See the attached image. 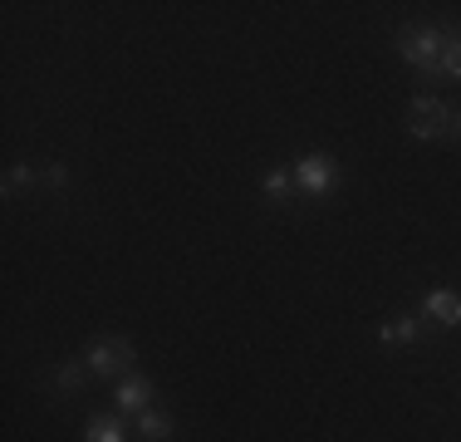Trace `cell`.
Returning a JSON list of instances; mask_svg holds the SVG:
<instances>
[{
    "label": "cell",
    "mask_w": 461,
    "mask_h": 442,
    "mask_svg": "<svg viewBox=\"0 0 461 442\" xmlns=\"http://www.w3.org/2000/svg\"><path fill=\"white\" fill-rule=\"evenodd\" d=\"M442 50H447L442 30H402V35H398V54L412 64V69H422L427 79L442 74Z\"/></svg>",
    "instance_id": "obj_1"
},
{
    "label": "cell",
    "mask_w": 461,
    "mask_h": 442,
    "mask_svg": "<svg viewBox=\"0 0 461 442\" xmlns=\"http://www.w3.org/2000/svg\"><path fill=\"white\" fill-rule=\"evenodd\" d=\"M84 364H89V373H98V379H108V373H128L138 364V349L133 339L113 335V339H94L89 354H84Z\"/></svg>",
    "instance_id": "obj_2"
},
{
    "label": "cell",
    "mask_w": 461,
    "mask_h": 442,
    "mask_svg": "<svg viewBox=\"0 0 461 442\" xmlns=\"http://www.w3.org/2000/svg\"><path fill=\"white\" fill-rule=\"evenodd\" d=\"M447 128H452V108H447L442 98H412V108H408V133H412L417 143L442 138Z\"/></svg>",
    "instance_id": "obj_3"
},
{
    "label": "cell",
    "mask_w": 461,
    "mask_h": 442,
    "mask_svg": "<svg viewBox=\"0 0 461 442\" xmlns=\"http://www.w3.org/2000/svg\"><path fill=\"white\" fill-rule=\"evenodd\" d=\"M334 158L329 152H304L300 162H294V187L300 192H310V197H324L329 187H334Z\"/></svg>",
    "instance_id": "obj_4"
},
{
    "label": "cell",
    "mask_w": 461,
    "mask_h": 442,
    "mask_svg": "<svg viewBox=\"0 0 461 442\" xmlns=\"http://www.w3.org/2000/svg\"><path fill=\"white\" fill-rule=\"evenodd\" d=\"M427 315H432L437 325H447V329L461 325V295L456 290H432L427 295Z\"/></svg>",
    "instance_id": "obj_5"
},
{
    "label": "cell",
    "mask_w": 461,
    "mask_h": 442,
    "mask_svg": "<svg viewBox=\"0 0 461 442\" xmlns=\"http://www.w3.org/2000/svg\"><path fill=\"white\" fill-rule=\"evenodd\" d=\"M148 398H152V383L148 379H123V383H118V393H113V403L123 408V413H142V408H148Z\"/></svg>",
    "instance_id": "obj_6"
},
{
    "label": "cell",
    "mask_w": 461,
    "mask_h": 442,
    "mask_svg": "<svg viewBox=\"0 0 461 442\" xmlns=\"http://www.w3.org/2000/svg\"><path fill=\"white\" fill-rule=\"evenodd\" d=\"M417 335H422V325H417L412 315H398V319H388V325H378V345H412Z\"/></svg>",
    "instance_id": "obj_7"
},
{
    "label": "cell",
    "mask_w": 461,
    "mask_h": 442,
    "mask_svg": "<svg viewBox=\"0 0 461 442\" xmlns=\"http://www.w3.org/2000/svg\"><path fill=\"white\" fill-rule=\"evenodd\" d=\"M84 379H89V364H84V359H69V364L54 369V389H59V393H79Z\"/></svg>",
    "instance_id": "obj_8"
},
{
    "label": "cell",
    "mask_w": 461,
    "mask_h": 442,
    "mask_svg": "<svg viewBox=\"0 0 461 442\" xmlns=\"http://www.w3.org/2000/svg\"><path fill=\"white\" fill-rule=\"evenodd\" d=\"M138 433L148 437V442H167V437H172V418H167V413H158V408H142Z\"/></svg>",
    "instance_id": "obj_9"
},
{
    "label": "cell",
    "mask_w": 461,
    "mask_h": 442,
    "mask_svg": "<svg viewBox=\"0 0 461 442\" xmlns=\"http://www.w3.org/2000/svg\"><path fill=\"white\" fill-rule=\"evenodd\" d=\"M260 192H266L276 207H285V202H290V192H294V177L285 172V168H276V172H266V182H260Z\"/></svg>",
    "instance_id": "obj_10"
},
{
    "label": "cell",
    "mask_w": 461,
    "mask_h": 442,
    "mask_svg": "<svg viewBox=\"0 0 461 442\" xmlns=\"http://www.w3.org/2000/svg\"><path fill=\"white\" fill-rule=\"evenodd\" d=\"M84 442H123V423H118V418H94V423L84 428Z\"/></svg>",
    "instance_id": "obj_11"
},
{
    "label": "cell",
    "mask_w": 461,
    "mask_h": 442,
    "mask_svg": "<svg viewBox=\"0 0 461 442\" xmlns=\"http://www.w3.org/2000/svg\"><path fill=\"white\" fill-rule=\"evenodd\" d=\"M35 182H40V172L30 168V162H15V168L5 172V197H15L20 187H35Z\"/></svg>",
    "instance_id": "obj_12"
},
{
    "label": "cell",
    "mask_w": 461,
    "mask_h": 442,
    "mask_svg": "<svg viewBox=\"0 0 461 442\" xmlns=\"http://www.w3.org/2000/svg\"><path fill=\"white\" fill-rule=\"evenodd\" d=\"M442 74H447V79H461V35H447V50H442Z\"/></svg>",
    "instance_id": "obj_13"
},
{
    "label": "cell",
    "mask_w": 461,
    "mask_h": 442,
    "mask_svg": "<svg viewBox=\"0 0 461 442\" xmlns=\"http://www.w3.org/2000/svg\"><path fill=\"white\" fill-rule=\"evenodd\" d=\"M40 182H45V187H54V192H64V187H69L74 177H69V168H64V162H45V172H40Z\"/></svg>",
    "instance_id": "obj_14"
},
{
    "label": "cell",
    "mask_w": 461,
    "mask_h": 442,
    "mask_svg": "<svg viewBox=\"0 0 461 442\" xmlns=\"http://www.w3.org/2000/svg\"><path fill=\"white\" fill-rule=\"evenodd\" d=\"M447 133H452V138L461 143V114H452V128H447Z\"/></svg>",
    "instance_id": "obj_15"
}]
</instances>
